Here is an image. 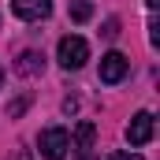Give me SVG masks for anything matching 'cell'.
<instances>
[{
    "label": "cell",
    "mask_w": 160,
    "mask_h": 160,
    "mask_svg": "<svg viewBox=\"0 0 160 160\" xmlns=\"http://www.w3.org/2000/svg\"><path fill=\"white\" fill-rule=\"evenodd\" d=\"M38 149H41V157H45V160H63V157H67V149H71V134H67L63 127H48V130H41Z\"/></svg>",
    "instance_id": "cell-1"
},
{
    "label": "cell",
    "mask_w": 160,
    "mask_h": 160,
    "mask_svg": "<svg viewBox=\"0 0 160 160\" xmlns=\"http://www.w3.org/2000/svg\"><path fill=\"white\" fill-rule=\"evenodd\" d=\"M86 60H89V45H86V38L67 34V38L60 41V63H63L67 71H78Z\"/></svg>",
    "instance_id": "cell-2"
},
{
    "label": "cell",
    "mask_w": 160,
    "mask_h": 160,
    "mask_svg": "<svg viewBox=\"0 0 160 160\" xmlns=\"http://www.w3.org/2000/svg\"><path fill=\"white\" fill-rule=\"evenodd\" d=\"M127 71H130V60H127L123 52H104V56H101V82L116 86V82L127 78Z\"/></svg>",
    "instance_id": "cell-3"
},
{
    "label": "cell",
    "mask_w": 160,
    "mask_h": 160,
    "mask_svg": "<svg viewBox=\"0 0 160 160\" xmlns=\"http://www.w3.org/2000/svg\"><path fill=\"white\" fill-rule=\"evenodd\" d=\"M11 11L22 22H41L52 15V0H11Z\"/></svg>",
    "instance_id": "cell-4"
},
{
    "label": "cell",
    "mask_w": 160,
    "mask_h": 160,
    "mask_svg": "<svg viewBox=\"0 0 160 160\" xmlns=\"http://www.w3.org/2000/svg\"><path fill=\"white\" fill-rule=\"evenodd\" d=\"M127 142L130 145H145V142H153V116L149 112H138L130 127H127Z\"/></svg>",
    "instance_id": "cell-5"
},
{
    "label": "cell",
    "mask_w": 160,
    "mask_h": 160,
    "mask_svg": "<svg viewBox=\"0 0 160 160\" xmlns=\"http://www.w3.org/2000/svg\"><path fill=\"white\" fill-rule=\"evenodd\" d=\"M41 71H45V56L34 52V48H26V52L15 60V75H22V78H34V75H41Z\"/></svg>",
    "instance_id": "cell-6"
},
{
    "label": "cell",
    "mask_w": 160,
    "mask_h": 160,
    "mask_svg": "<svg viewBox=\"0 0 160 160\" xmlns=\"http://www.w3.org/2000/svg\"><path fill=\"white\" fill-rule=\"evenodd\" d=\"M93 138H97V127L89 119L78 123V130H75V149H78V153H89V149H93Z\"/></svg>",
    "instance_id": "cell-7"
},
{
    "label": "cell",
    "mask_w": 160,
    "mask_h": 160,
    "mask_svg": "<svg viewBox=\"0 0 160 160\" xmlns=\"http://www.w3.org/2000/svg\"><path fill=\"white\" fill-rule=\"evenodd\" d=\"M89 15H93V4L89 0H71V19L75 22H86Z\"/></svg>",
    "instance_id": "cell-8"
},
{
    "label": "cell",
    "mask_w": 160,
    "mask_h": 160,
    "mask_svg": "<svg viewBox=\"0 0 160 160\" xmlns=\"http://www.w3.org/2000/svg\"><path fill=\"white\" fill-rule=\"evenodd\" d=\"M26 108H30V93H22L19 101H11V104H8V116H11V119H19Z\"/></svg>",
    "instance_id": "cell-9"
},
{
    "label": "cell",
    "mask_w": 160,
    "mask_h": 160,
    "mask_svg": "<svg viewBox=\"0 0 160 160\" xmlns=\"http://www.w3.org/2000/svg\"><path fill=\"white\" fill-rule=\"evenodd\" d=\"M101 34H104V38L112 41V38H116V34H119V22H116V19H108V22H104V30H101Z\"/></svg>",
    "instance_id": "cell-10"
},
{
    "label": "cell",
    "mask_w": 160,
    "mask_h": 160,
    "mask_svg": "<svg viewBox=\"0 0 160 160\" xmlns=\"http://www.w3.org/2000/svg\"><path fill=\"white\" fill-rule=\"evenodd\" d=\"M108 160H142V157H138V153H112Z\"/></svg>",
    "instance_id": "cell-11"
},
{
    "label": "cell",
    "mask_w": 160,
    "mask_h": 160,
    "mask_svg": "<svg viewBox=\"0 0 160 160\" xmlns=\"http://www.w3.org/2000/svg\"><path fill=\"white\" fill-rule=\"evenodd\" d=\"M78 160H93V153H78Z\"/></svg>",
    "instance_id": "cell-12"
},
{
    "label": "cell",
    "mask_w": 160,
    "mask_h": 160,
    "mask_svg": "<svg viewBox=\"0 0 160 160\" xmlns=\"http://www.w3.org/2000/svg\"><path fill=\"white\" fill-rule=\"evenodd\" d=\"M145 4H149V8H157V4H160V0H145Z\"/></svg>",
    "instance_id": "cell-13"
},
{
    "label": "cell",
    "mask_w": 160,
    "mask_h": 160,
    "mask_svg": "<svg viewBox=\"0 0 160 160\" xmlns=\"http://www.w3.org/2000/svg\"><path fill=\"white\" fill-rule=\"evenodd\" d=\"M0 86H4V71H0Z\"/></svg>",
    "instance_id": "cell-14"
},
{
    "label": "cell",
    "mask_w": 160,
    "mask_h": 160,
    "mask_svg": "<svg viewBox=\"0 0 160 160\" xmlns=\"http://www.w3.org/2000/svg\"><path fill=\"white\" fill-rule=\"evenodd\" d=\"M19 160H30V157H26V153H22V157H19Z\"/></svg>",
    "instance_id": "cell-15"
}]
</instances>
